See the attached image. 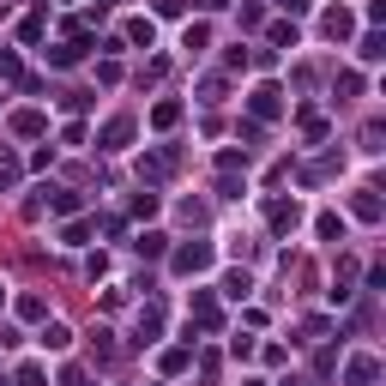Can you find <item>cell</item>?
I'll list each match as a JSON object with an SVG mask.
<instances>
[{"label":"cell","mask_w":386,"mask_h":386,"mask_svg":"<svg viewBox=\"0 0 386 386\" xmlns=\"http://www.w3.org/2000/svg\"><path fill=\"white\" fill-rule=\"evenodd\" d=\"M193 314H199L206 326H218V302H211V296H193Z\"/></svg>","instance_id":"30bf717a"},{"label":"cell","mask_w":386,"mask_h":386,"mask_svg":"<svg viewBox=\"0 0 386 386\" xmlns=\"http://www.w3.org/2000/svg\"><path fill=\"white\" fill-rule=\"evenodd\" d=\"M320 30H326L332 43H344V36L357 30V18H350V13H344V6H338V13H326V18H320Z\"/></svg>","instance_id":"277c9868"},{"label":"cell","mask_w":386,"mask_h":386,"mask_svg":"<svg viewBox=\"0 0 386 386\" xmlns=\"http://www.w3.org/2000/svg\"><path fill=\"white\" fill-rule=\"evenodd\" d=\"M127 139H133V121H127V115L103 127V151H127Z\"/></svg>","instance_id":"3957f363"},{"label":"cell","mask_w":386,"mask_h":386,"mask_svg":"<svg viewBox=\"0 0 386 386\" xmlns=\"http://www.w3.org/2000/svg\"><path fill=\"white\" fill-rule=\"evenodd\" d=\"M151 121H157V127H175V121H181V103H157V109H151Z\"/></svg>","instance_id":"9c48e42d"},{"label":"cell","mask_w":386,"mask_h":386,"mask_svg":"<svg viewBox=\"0 0 386 386\" xmlns=\"http://www.w3.org/2000/svg\"><path fill=\"white\" fill-rule=\"evenodd\" d=\"M374 374H380V362H374V357H350V368H344V380H350V386H368Z\"/></svg>","instance_id":"5b68a950"},{"label":"cell","mask_w":386,"mask_h":386,"mask_svg":"<svg viewBox=\"0 0 386 386\" xmlns=\"http://www.w3.org/2000/svg\"><path fill=\"white\" fill-rule=\"evenodd\" d=\"M223 296H248V272H229L223 278Z\"/></svg>","instance_id":"5bb4252c"},{"label":"cell","mask_w":386,"mask_h":386,"mask_svg":"<svg viewBox=\"0 0 386 386\" xmlns=\"http://www.w3.org/2000/svg\"><path fill=\"white\" fill-rule=\"evenodd\" d=\"M314 229H320V236H326V241H332V236L344 241V218H332V211H320V223H314Z\"/></svg>","instance_id":"52a82bcc"},{"label":"cell","mask_w":386,"mask_h":386,"mask_svg":"<svg viewBox=\"0 0 386 386\" xmlns=\"http://www.w3.org/2000/svg\"><path fill=\"white\" fill-rule=\"evenodd\" d=\"M206 266H211V248H206V241H193V248L175 253V272H181V278H193V272H206Z\"/></svg>","instance_id":"6da1fadb"},{"label":"cell","mask_w":386,"mask_h":386,"mask_svg":"<svg viewBox=\"0 0 386 386\" xmlns=\"http://www.w3.org/2000/svg\"><path fill=\"white\" fill-rule=\"evenodd\" d=\"M18 314H25V320H43L48 302H43V296H18Z\"/></svg>","instance_id":"ba28073f"},{"label":"cell","mask_w":386,"mask_h":386,"mask_svg":"<svg viewBox=\"0 0 386 386\" xmlns=\"http://www.w3.org/2000/svg\"><path fill=\"white\" fill-rule=\"evenodd\" d=\"M18 386H43V374H36V368H18Z\"/></svg>","instance_id":"2e32d148"},{"label":"cell","mask_w":386,"mask_h":386,"mask_svg":"<svg viewBox=\"0 0 386 386\" xmlns=\"http://www.w3.org/2000/svg\"><path fill=\"white\" fill-rule=\"evenodd\" d=\"M253 115H278V91H272V85L253 91Z\"/></svg>","instance_id":"8992f818"},{"label":"cell","mask_w":386,"mask_h":386,"mask_svg":"<svg viewBox=\"0 0 386 386\" xmlns=\"http://www.w3.org/2000/svg\"><path fill=\"white\" fill-rule=\"evenodd\" d=\"M199 6H206V13H218V6H223V0H199Z\"/></svg>","instance_id":"e0dca14e"},{"label":"cell","mask_w":386,"mask_h":386,"mask_svg":"<svg viewBox=\"0 0 386 386\" xmlns=\"http://www.w3.org/2000/svg\"><path fill=\"white\" fill-rule=\"evenodd\" d=\"M127 36H133V43H145V48H151V36H157V30H151V18H133V25H127Z\"/></svg>","instance_id":"8fae6325"},{"label":"cell","mask_w":386,"mask_h":386,"mask_svg":"<svg viewBox=\"0 0 386 386\" xmlns=\"http://www.w3.org/2000/svg\"><path fill=\"white\" fill-rule=\"evenodd\" d=\"M36 344H43L48 357H60V350H73V332L60 326V320H48V326H43V332H36Z\"/></svg>","instance_id":"7a4b0ae2"},{"label":"cell","mask_w":386,"mask_h":386,"mask_svg":"<svg viewBox=\"0 0 386 386\" xmlns=\"http://www.w3.org/2000/svg\"><path fill=\"white\" fill-rule=\"evenodd\" d=\"M181 43H187V48H206V43H211V30H206V25H187V36H181Z\"/></svg>","instance_id":"9a60e30c"},{"label":"cell","mask_w":386,"mask_h":386,"mask_svg":"<svg viewBox=\"0 0 386 386\" xmlns=\"http://www.w3.org/2000/svg\"><path fill=\"white\" fill-rule=\"evenodd\" d=\"M60 248H85V223H67L60 229Z\"/></svg>","instance_id":"4fadbf2b"},{"label":"cell","mask_w":386,"mask_h":386,"mask_svg":"<svg viewBox=\"0 0 386 386\" xmlns=\"http://www.w3.org/2000/svg\"><path fill=\"white\" fill-rule=\"evenodd\" d=\"M0 308H6V284H0Z\"/></svg>","instance_id":"ac0fdd59"},{"label":"cell","mask_w":386,"mask_h":386,"mask_svg":"<svg viewBox=\"0 0 386 386\" xmlns=\"http://www.w3.org/2000/svg\"><path fill=\"white\" fill-rule=\"evenodd\" d=\"M357 55H362V60H380V55H386V48H380V36H374V30H368V36H362V43H357Z\"/></svg>","instance_id":"7c38bea8"}]
</instances>
